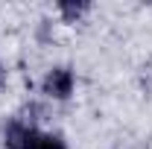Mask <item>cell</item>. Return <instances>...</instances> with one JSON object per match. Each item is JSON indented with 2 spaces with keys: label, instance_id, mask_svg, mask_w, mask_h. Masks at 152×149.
Listing matches in <instances>:
<instances>
[{
  "label": "cell",
  "instance_id": "7a4b0ae2",
  "mask_svg": "<svg viewBox=\"0 0 152 149\" xmlns=\"http://www.w3.org/2000/svg\"><path fill=\"white\" fill-rule=\"evenodd\" d=\"M44 134L47 129H41L38 123L20 114H12L0 123V149H38Z\"/></svg>",
  "mask_w": 152,
  "mask_h": 149
},
{
  "label": "cell",
  "instance_id": "5b68a950",
  "mask_svg": "<svg viewBox=\"0 0 152 149\" xmlns=\"http://www.w3.org/2000/svg\"><path fill=\"white\" fill-rule=\"evenodd\" d=\"M6 82V70H3V61H0V85Z\"/></svg>",
  "mask_w": 152,
  "mask_h": 149
},
{
  "label": "cell",
  "instance_id": "3957f363",
  "mask_svg": "<svg viewBox=\"0 0 152 149\" xmlns=\"http://www.w3.org/2000/svg\"><path fill=\"white\" fill-rule=\"evenodd\" d=\"M53 12H56V18L61 23H82L94 12V3L91 0H58L53 6Z\"/></svg>",
  "mask_w": 152,
  "mask_h": 149
},
{
  "label": "cell",
  "instance_id": "277c9868",
  "mask_svg": "<svg viewBox=\"0 0 152 149\" xmlns=\"http://www.w3.org/2000/svg\"><path fill=\"white\" fill-rule=\"evenodd\" d=\"M38 149H70V143H67V137H64L61 131H47V134L41 137Z\"/></svg>",
  "mask_w": 152,
  "mask_h": 149
},
{
  "label": "cell",
  "instance_id": "6da1fadb",
  "mask_svg": "<svg viewBox=\"0 0 152 149\" xmlns=\"http://www.w3.org/2000/svg\"><path fill=\"white\" fill-rule=\"evenodd\" d=\"M76 88H79V76H76V67L67 61L50 64L38 79V93L47 102H70L76 96Z\"/></svg>",
  "mask_w": 152,
  "mask_h": 149
}]
</instances>
